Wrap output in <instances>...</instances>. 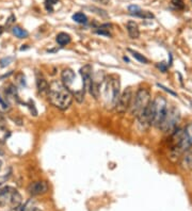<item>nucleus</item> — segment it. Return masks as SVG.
<instances>
[{"mask_svg":"<svg viewBox=\"0 0 192 211\" xmlns=\"http://www.w3.org/2000/svg\"><path fill=\"white\" fill-rule=\"evenodd\" d=\"M48 100L53 107L62 111H65L72 105L74 96L71 91L59 80H53L49 83Z\"/></svg>","mask_w":192,"mask_h":211,"instance_id":"obj_1","label":"nucleus"},{"mask_svg":"<svg viewBox=\"0 0 192 211\" xmlns=\"http://www.w3.org/2000/svg\"><path fill=\"white\" fill-rule=\"evenodd\" d=\"M103 85V97L105 106L108 109H113L120 97L121 82L120 78L116 75H110L104 79Z\"/></svg>","mask_w":192,"mask_h":211,"instance_id":"obj_2","label":"nucleus"},{"mask_svg":"<svg viewBox=\"0 0 192 211\" xmlns=\"http://www.w3.org/2000/svg\"><path fill=\"white\" fill-rule=\"evenodd\" d=\"M22 195L15 188L3 187L0 189V208L15 210L22 205Z\"/></svg>","mask_w":192,"mask_h":211,"instance_id":"obj_3","label":"nucleus"},{"mask_svg":"<svg viewBox=\"0 0 192 211\" xmlns=\"http://www.w3.org/2000/svg\"><path fill=\"white\" fill-rule=\"evenodd\" d=\"M150 101H152V99H150L149 91L144 88H139L136 94L132 96L131 105L129 108L130 113L134 116L138 117L146 109V107L149 105Z\"/></svg>","mask_w":192,"mask_h":211,"instance_id":"obj_4","label":"nucleus"},{"mask_svg":"<svg viewBox=\"0 0 192 211\" xmlns=\"http://www.w3.org/2000/svg\"><path fill=\"white\" fill-rule=\"evenodd\" d=\"M152 112V125L158 127L168 111V101L163 96H157L149 103Z\"/></svg>","mask_w":192,"mask_h":211,"instance_id":"obj_5","label":"nucleus"},{"mask_svg":"<svg viewBox=\"0 0 192 211\" xmlns=\"http://www.w3.org/2000/svg\"><path fill=\"white\" fill-rule=\"evenodd\" d=\"M172 140H173L172 153H174L175 156H178L180 153L189 150V148L192 145L188 139V137H187L185 130L181 129L174 130V133L172 134Z\"/></svg>","mask_w":192,"mask_h":211,"instance_id":"obj_6","label":"nucleus"},{"mask_svg":"<svg viewBox=\"0 0 192 211\" xmlns=\"http://www.w3.org/2000/svg\"><path fill=\"white\" fill-rule=\"evenodd\" d=\"M180 119V114L177 108L175 107H171L168 108V111L165 113L164 117H163L162 122L158 126L161 131L163 132H169V131H174L177 127V124Z\"/></svg>","mask_w":192,"mask_h":211,"instance_id":"obj_7","label":"nucleus"},{"mask_svg":"<svg viewBox=\"0 0 192 211\" xmlns=\"http://www.w3.org/2000/svg\"><path fill=\"white\" fill-rule=\"evenodd\" d=\"M132 90L131 88H127L123 91V93L120 94V97H119V100L115 105V110L118 113L123 114L130 108L131 105V100H132Z\"/></svg>","mask_w":192,"mask_h":211,"instance_id":"obj_8","label":"nucleus"},{"mask_svg":"<svg viewBox=\"0 0 192 211\" xmlns=\"http://www.w3.org/2000/svg\"><path fill=\"white\" fill-rule=\"evenodd\" d=\"M80 75L82 78V87L91 94L93 90V83H94V78L92 75V66L90 64H85L84 66H82L80 68Z\"/></svg>","mask_w":192,"mask_h":211,"instance_id":"obj_9","label":"nucleus"},{"mask_svg":"<svg viewBox=\"0 0 192 211\" xmlns=\"http://www.w3.org/2000/svg\"><path fill=\"white\" fill-rule=\"evenodd\" d=\"M48 183L44 180L34 181L29 184L28 187V193L32 196H38V195H43L48 192Z\"/></svg>","mask_w":192,"mask_h":211,"instance_id":"obj_10","label":"nucleus"},{"mask_svg":"<svg viewBox=\"0 0 192 211\" xmlns=\"http://www.w3.org/2000/svg\"><path fill=\"white\" fill-rule=\"evenodd\" d=\"M61 81L71 91L73 84L76 81V75H75L74 70L71 68H64L61 73Z\"/></svg>","mask_w":192,"mask_h":211,"instance_id":"obj_11","label":"nucleus"},{"mask_svg":"<svg viewBox=\"0 0 192 211\" xmlns=\"http://www.w3.org/2000/svg\"><path fill=\"white\" fill-rule=\"evenodd\" d=\"M128 10L130 12V15H134V16L144 18V19H152V18H154V14L153 13L149 11H142L138 6H130L128 8Z\"/></svg>","mask_w":192,"mask_h":211,"instance_id":"obj_12","label":"nucleus"},{"mask_svg":"<svg viewBox=\"0 0 192 211\" xmlns=\"http://www.w3.org/2000/svg\"><path fill=\"white\" fill-rule=\"evenodd\" d=\"M36 88L41 94H45L48 92L49 83L42 74H38V76H36Z\"/></svg>","mask_w":192,"mask_h":211,"instance_id":"obj_13","label":"nucleus"},{"mask_svg":"<svg viewBox=\"0 0 192 211\" xmlns=\"http://www.w3.org/2000/svg\"><path fill=\"white\" fill-rule=\"evenodd\" d=\"M126 28H127V32H128V34L131 38H138L140 36L139 26L136 22H134V20H129L126 25Z\"/></svg>","mask_w":192,"mask_h":211,"instance_id":"obj_14","label":"nucleus"},{"mask_svg":"<svg viewBox=\"0 0 192 211\" xmlns=\"http://www.w3.org/2000/svg\"><path fill=\"white\" fill-rule=\"evenodd\" d=\"M56 41H57V43H58L60 46H66V45H68V44L71 43L72 38H71V35L67 34V33L60 32L58 35L56 36Z\"/></svg>","mask_w":192,"mask_h":211,"instance_id":"obj_15","label":"nucleus"},{"mask_svg":"<svg viewBox=\"0 0 192 211\" xmlns=\"http://www.w3.org/2000/svg\"><path fill=\"white\" fill-rule=\"evenodd\" d=\"M16 210L17 211H41L38 207H36L35 203L33 202L32 199L28 200V202L26 203V204H24V205L22 204Z\"/></svg>","mask_w":192,"mask_h":211,"instance_id":"obj_16","label":"nucleus"},{"mask_svg":"<svg viewBox=\"0 0 192 211\" xmlns=\"http://www.w3.org/2000/svg\"><path fill=\"white\" fill-rule=\"evenodd\" d=\"M181 165H183V168H187V170H191L192 168V150H189L184 156L183 160H181Z\"/></svg>","mask_w":192,"mask_h":211,"instance_id":"obj_17","label":"nucleus"},{"mask_svg":"<svg viewBox=\"0 0 192 211\" xmlns=\"http://www.w3.org/2000/svg\"><path fill=\"white\" fill-rule=\"evenodd\" d=\"M12 32H13V34H14L18 38H26L28 35H29L28 31H26L25 29H23V28L18 27V26H15V27H13Z\"/></svg>","mask_w":192,"mask_h":211,"instance_id":"obj_18","label":"nucleus"},{"mask_svg":"<svg viewBox=\"0 0 192 211\" xmlns=\"http://www.w3.org/2000/svg\"><path fill=\"white\" fill-rule=\"evenodd\" d=\"M73 20L76 22L77 23H80V25H85V23H88V17L85 16L83 13L77 12L73 15Z\"/></svg>","mask_w":192,"mask_h":211,"instance_id":"obj_19","label":"nucleus"},{"mask_svg":"<svg viewBox=\"0 0 192 211\" xmlns=\"http://www.w3.org/2000/svg\"><path fill=\"white\" fill-rule=\"evenodd\" d=\"M127 50H128L129 53H131V56L134 57V58L136 59L137 61H139L140 63H143V64H147V63H149V60L145 58L143 54L139 53L138 51H136V50H132V49H127Z\"/></svg>","mask_w":192,"mask_h":211,"instance_id":"obj_20","label":"nucleus"},{"mask_svg":"<svg viewBox=\"0 0 192 211\" xmlns=\"http://www.w3.org/2000/svg\"><path fill=\"white\" fill-rule=\"evenodd\" d=\"M60 0H45L44 4H45V9L48 13H53V7L57 3H59Z\"/></svg>","mask_w":192,"mask_h":211,"instance_id":"obj_21","label":"nucleus"},{"mask_svg":"<svg viewBox=\"0 0 192 211\" xmlns=\"http://www.w3.org/2000/svg\"><path fill=\"white\" fill-rule=\"evenodd\" d=\"M0 109L3 111H8L10 109V105L8 103V101L4 100L1 96H0Z\"/></svg>","mask_w":192,"mask_h":211,"instance_id":"obj_22","label":"nucleus"},{"mask_svg":"<svg viewBox=\"0 0 192 211\" xmlns=\"http://www.w3.org/2000/svg\"><path fill=\"white\" fill-rule=\"evenodd\" d=\"M13 61V58H11V57H8V58H3L0 60V66L1 67H6L8 66L11 62Z\"/></svg>","mask_w":192,"mask_h":211,"instance_id":"obj_23","label":"nucleus"},{"mask_svg":"<svg viewBox=\"0 0 192 211\" xmlns=\"http://www.w3.org/2000/svg\"><path fill=\"white\" fill-rule=\"evenodd\" d=\"M185 132H186L187 137H188L189 141H190V142H191V144H192V123H191V124H189L188 126L186 127Z\"/></svg>","mask_w":192,"mask_h":211,"instance_id":"obj_24","label":"nucleus"},{"mask_svg":"<svg viewBox=\"0 0 192 211\" xmlns=\"http://www.w3.org/2000/svg\"><path fill=\"white\" fill-rule=\"evenodd\" d=\"M172 3H173V6L175 8H177V9H184V8H185V4H184L183 0H172Z\"/></svg>","mask_w":192,"mask_h":211,"instance_id":"obj_25","label":"nucleus"},{"mask_svg":"<svg viewBox=\"0 0 192 211\" xmlns=\"http://www.w3.org/2000/svg\"><path fill=\"white\" fill-rule=\"evenodd\" d=\"M157 67L159 68L160 70H161L162 73H165L167 72V69H168V65L164 63V62H161V63H159V64H157Z\"/></svg>","mask_w":192,"mask_h":211,"instance_id":"obj_26","label":"nucleus"},{"mask_svg":"<svg viewBox=\"0 0 192 211\" xmlns=\"http://www.w3.org/2000/svg\"><path fill=\"white\" fill-rule=\"evenodd\" d=\"M6 129V122H4L3 115L0 112V130H4Z\"/></svg>","mask_w":192,"mask_h":211,"instance_id":"obj_27","label":"nucleus"},{"mask_svg":"<svg viewBox=\"0 0 192 211\" xmlns=\"http://www.w3.org/2000/svg\"><path fill=\"white\" fill-rule=\"evenodd\" d=\"M14 20H15V16H14V15H11V16L8 18V22L6 23V26H7V27H10V26H11L12 23H14Z\"/></svg>","mask_w":192,"mask_h":211,"instance_id":"obj_28","label":"nucleus"},{"mask_svg":"<svg viewBox=\"0 0 192 211\" xmlns=\"http://www.w3.org/2000/svg\"><path fill=\"white\" fill-rule=\"evenodd\" d=\"M157 85H158V87H159V88H163V90H164V91H167V92H169V93H170V94H172V95H174V96H176V93H175V92H173V91L169 90V88H168L163 87V85H162V84H159V83H158V84H157Z\"/></svg>","mask_w":192,"mask_h":211,"instance_id":"obj_29","label":"nucleus"},{"mask_svg":"<svg viewBox=\"0 0 192 211\" xmlns=\"http://www.w3.org/2000/svg\"><path fill=\"white\" fill-rule=\"evenodd\" d=\"M95 1L100 2V3H103V4H108L109 3V0H95Z\"/></svg>","mask_w":192,"mask_h":211,"instance_id":"obj_30","label":"nucleus"},{"mask_svg":"<svg viewBox=\"0 0 192 211\" xmlns=\"http://www.w3.org/2000/svg\"><path fill=\"white\" fill-rule=\"evenodd\" d=\"M3 30H4L3 27H2V26H0V35H1L2 33H3Z\"/></svg>","mask_w":192,"mask_h":211,"instance_id":"obj_31","label":"nucleus"},{"mask_svg":"<svg viewBox=\"0 0 192 211\" xmlns=\"http://www.w3.org/2000/svg\"><path fill=\"white\" fill-rule=\"evenodd\" d=\"M124 61H126V62H129V59H128V58H126V57H124Z\"/></svg>","mask_w":192,"mask_h":211,"instance_id":"obj_32","label":"nucleus"},{"mask_svg":"<svg viewBox=\"0 0 192 211\" xmlns=\"http://www.w3.org/2000/svg\"><path fill=\"white\" fill-rule=\"evenodd\" d=\"M2 168V161L0 160V168Z\"/></svg>","mask_w":192,"mask_h":211,"instance_id":"obj_33","label":"nucleus"},{"mask_svg":"<svg viewBox=\"0 0 192 211\" xmlns=\"http://www.w3.org/2000/svg\"><path fill=\"white\" fill-rule=\"evenodd\" d=\"M1 155H3V152H2V150L0 149V156H1Z\"/></svg>","mask_w":192,"mask_h":211,"instance_id":"obj_34","label":"nucleus"},{"mask_svg":"<svg viewBox=\"0 0 192 211\" xmlns=\"http://www.w3.org/2000/svg\"><path fill=\"white\" fill-rule=\"evenodd\" d=\"M0 143H1V142H0Z\"/></svg>","mask_w":192,"mask_h":211,"instance_id":"obj_35","label":"nucleus"}]
</instances>
